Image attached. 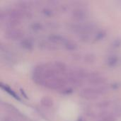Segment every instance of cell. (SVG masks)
<instances>
[{
  "instance_id": "obj_1",
  "label": "cell",
  "mask_w": 121,
  "mask_h": 121,
  "mask_svg": "<svg viewBox=\"0 0 121 121\" xmlns=\"http://www.w3.org/2000/svg\"><path fill=\"white\" fill-rule=\"evenodd\" d=\"M108 89L104 85L97 87H87L83 89L79 92V96L86 100H94L99 97V96L106 94Z\"/></svg>"
},
{
  "instance_id": "obj_2",
  "label": "cell",
  "mask_w": 121,
  "mask_h": 121,
  "mask_svg": "<svg viewBox=\"0 0 121 121\" xmlns=\"http://www.w3.org/2000/svg\"><path fill=\"white\" fill-rule=\"evenodd\" d=\"M67 81L65 79H62L60 77H57L56 78L45 80L44 86L45 87H47L50 89H63L65 88V86L67 84Z\"/></svg>"
},
{
  "instance_id": "obj_3",
  "label": "cell",
  "mask_w": 121,
  "mask_h": 121,
  "mask_svg": "<svg viewBox=\"0 0 121 121\" xmlns=\"http://www.w3.org/2000/svg\"><path fill=\"white\" fill-rule=\"evenodd\" d=\"M93 23H75L71 26V29L75 33L80 34H89L94 29Z\"/></svg>"
},
{
  "instance_id": "obj_4",
  "label": "cell",
  "mask_w": 121,
  "mask_h": 121,
  "mask_svg": "<svg viewBox=\"0 0 121 121\" xmlns=\"http://www.w3.org/2000/svg\"><path fill=\"white\" fill-rule=\"evenodd\" d=\"M86 80L90 84L99 86L104 85L107 81V79L98 72H89V74Z\"/></svg>"
},
{
  "instance_id": "obj_5",
  "label": "cell",
  "mask_w": 121,
  "mask_h": 121,
  "mask_svg": "<svg viewBox=\"0 0 121 121\" xmlns=\"http://www.w3.org/2000/svg\"><path fill=\"white\" fill-rule=\"evenodd\" d=\"M23 35H24V32L17 28L7 29L4 33V36L6 37V38L11 40H23Z\"/></svg>"
},
{
  "instance_id": "obj_6",
  "label": "cell",
  "mask_w": 121,
  "mask_h": 121,
  "mask_svg": "<svg viewBox=\"0 0 121 121\" xmlns=\"http://www.w3.org/2000/svg\"><path fill=\"white\" fill-rule=\"evenodd\" d=\"M71 16L73 19L80 21L84 20L87 17L88 13L85 9L82 8H76L72 11Z\"/></svg>"
},
{
  "instance_id": "obj_7",
  "label": "cell",
  "mask_w": 121,
  "mask_h": 121,
  "mask_svg": "<svg viewBox=\"0 0 121 121\" xmlns=\"http://www.w3.org/2000/svg\"><path fill=\"white\" fill-rule=\"evenodd\" d=\"M65 79H66L67 83H69V84L72 85L74 87L81 86L82 85V84H83L82 79H79V77H77V76L73 74L71 72L67 73Z\"/></svg>"
},
{
  "instance_id": "obj_8",
  "label": "cell",
  "mask_w": 121,
  "mask_h": 121,
  "mask_svg": "<svg viewBox=\"0 0 121 121\" xmlns=\"http://www.w3.org/2000/svg\"><path fill=\"white\" fill-rule=\"evenodd\" d=\"M48 40L50 42L54 44H65V43L67 41V39L62 35L55 34V35H50L48 37Z\"/></svg>"
},
{
  "instance_id": "obj_9",
  "label": "cell",
  "mask_w": 121,
  "mask_h": 121,
  "mask_svg": "<svg viewBox=\"0 0 121 121\" xmlns=\"http://www.w3.org/2000/svg\"><path fill=\"white\" fill-rule=\"evenodd\" d=\"M99 118L100 121H116V117L113 113H108L106 111L100 113Z\"/></svg>"
},
{
  "instance_id": "obj_10",
  "label": "cell",
  "mask_w": 121,
  "mask_h": 121,
  "mask_svg": "<svg viewBox=\"0 0 121 121\" xmlns=\"http://www.w3.org/2000/svg\"><path fill=\"white\" fill-rule=\"evenodd\" d=\"M53 67L54 68L59 72V73H64V74H67V65L62 62L60 61H57L55 62L53 64Z\"/></svg>"
},
{
  "instance_id": "obj_11",
  "label": "cell",
  "mask_w": 121,
  "mask_h": 121,
  "mask_svg": "<svg viewBox=\"0 0 121 121\" xmlns=\"http://www.w3.org/2000/svg\"><path fill=\"white\" fill-rule=\"evenodd\" d=\"M21 46L27 50H31L33 48V41L29 38H23L21 41Z\"/></svg>"
},
{
  "instance_id": "obj_12",
  "label": "cell",
  "mask_w": 121,
  "mask_h": 121,
  "mask_svg": "<svg viewBox=\"0 0 121 121\" xmlns=\"http://www.w3.org/2000/svg\"><path fill=\"white\" fill-rule=\"evenodd\" d=\"M5 24L8 29H14L21 24V21L18 19H8L6 21Z\"/></svg>"
},
{
  "instance_id": "obj_13",
  "label": "cell",
  "mask_w": 121,
  "mask_h": 121,
  "mask_svg": "<svg viewBox=\"0 0 121 121\" xmlns=\"http://www.w3.org/2000/svg\"><path fill=\"white\" fill-rule=\"evenodd\" d=\"M40 104L43 106L45 108H51L53 106L54 102L51 98L48 96H44L40 99Z\"/></svg>"
},
{
  "instance_id": "obj_14",
  "label": "cell",
  "mask_w": 121,
  "mask_h": 121,
  "mask_svg": "<svg viewBox=\"0 0 121 121\" xmlns=\"http://www.w3.org/2000/svg\"><path fill=\"white\" fill-rule=\"evenodd\" d=\"M64 46H65V48L66 50H69V51H74V50H77V43H74V42L72 41V40H69V39H67V41L65 43Z\"/></svg>"
},
{
  "instance_id": "obj_15",
  "label": "cell",
  "mask_w": 121,
  "mask_h": 121,
  "mask_svg": "<svg viewBox=\"0 0 121 121\" xmlns=\"http://www.w3.org/2000/svg\"><path fill=\"white\" fill-rule=\"evenodd\" d=\"M39 47L41 48V49L43 50H55L56 49H57L55 45L48 43V42H43L40 43L39 44Z\"/></svg>"
},
{
  "instance_id": "obj_16",
  "label": "cell",
  "mask_w": 121,
  "mask_h": 121,
  "mask_svg": "<svg viewBox=\"0 0 121 121\" xmlns=\"http://www.w3.org/2000/svg\"><path fill=\"white\" fill-rule=\"evenodd\" d=\"M113 102L110 100H106V101H103L100 103H99L97 104V106L99 108L102 109V110H105L106 108H108L109 107L111 106Z\"/></svg>"
},
{
  "instance_id": "obj_17",
  "label": "cell",
  "mask_w": 121,
  "mask_h": 121,
  "mask_svg": "<svg viewBox=\"0 0 121 121\" xmlns=\"http://www.w3.org/2000/svg\"><path fill=\"white\" fill-rule=\"evenodd\" d=\"M118 62V58L117 56L116 55H111L110 56L108 59H107V61H106V63L108 66L110 67H113L115 66Z\"/></svg>"
},
{
  "instance_id": "obj_18",
  "label": "cell",
  "mask_w": 121,
  "mask_h": 121,
  "mask_svg": "<svg viewBox=\"0 0 121 121\" xmlns=\"http://www.w3.org/2000/svg\"><path fill=\"white\" fill-rule=\"evenodd\" d=\"M106 35V32L105 30H101L98 31L96 33L94 39H95L96 41H99V40H101L104 39Z\"/></svg>"
},
{
  "instance_id": "obj_19",
  "label": "cell",
  "mask_w": 121,
  "mask_h": 121,
  "mask_svg": "<svg viewBox=\"0 0 121 121\" xmlns=\"http://www.w3.org/2000/svg\"><path fill=\"white\" fill-rule=\"evenodd\" d=\"M84 62H86V63L91 64V63H94L95 61V57L94 55H91V54H86L84 57Z\"/></svg>"
},
{
  "instance_id": "obj_20",
  "label": "cell",
  "mask_w": 121,
  "mask_h": 121,
  "mask_svg": "<svg viewBox=\"0 0 121 121\" xmlns=\"http://www.w3.org/2000/svg\"><path fill=\"white\" fill-rule=\"evenodd\" d=\"M42 13L46 16H52L54 15V11L50 8H44L42 9Z\"/></svg>"
},
{
  "instance_id": "obj_21",
  "label": "cell",
  "mask_w": 121,
  "mask_h": 121,
  "mask_svg": "<svg viewBox=\"0 0 121 121\" xmlns=\"http://www.w3.org/2000/svg\"><path fill=\"white\" fill-rule=\"evenodd\" d=\"M112 113H113L116 117L121 116V104H118V105L115 107L114 111H113Z\"/></svg>"
},
{
  "instance_id": "obj_22",
  "label": "cell",
  "mask_w": 121,
  "mask_h": 121,
  "mask_svg": "<svg viewBox=\"0 0 121 121\" xmlns=\"http://www.w3.org/2000/svg\"><path fill=\"white\" fill-rule=\"evenodd\" d=\"M31 28L34 30H40L43 29V25L39 22H35L31 25Z\"/></svg>"
},
{
  "instance_id": "obj_23",
  "label": "cell",
  "mask_w": 121,
  "mask_h": 121,
  "mask_svg": "<svg viewBox=\"0 0 121 121\" xmlns=\"http://www.w3.org/2000/svg\"><path fill=\"white\" fill-rule=\"evenodd\" d=\"M113 46L116 47V48H119L121 46V39L118 38L114 40V42L113 43Z\"/></svg>"
},
{
  "instance_id": "obj_24",
  "label": "cell",
  "mask_w": 121,
  "mask_h": 121,
  "mask_svg": "<svg viewBox=\"0 0 121 121\" xmlns=\"http://www.w3.org/2000/svg\"><path fill=\"white\" fill-rule=\"evenodd\" d=\"M72 90L71 89H65L64 88L62 89V93H65V94H69V93H72Z\"/></svg>"
},
{
  "instance_id": "obj_25",
  "label": "cell",
  "mask_w": 121,
  "mask_h": 121,
  "mask_svg": "<svg viewBox=\"0 0 121 121\" xmlns=\"http://www.w3.org/2000/svg\"><path fill=\"white\" fill-rule=\"evenodd\" d=\"M78 121H85L84 119H83V118H80V119L79 118V119H78Z\"/></svg>"
}]
</instances>
